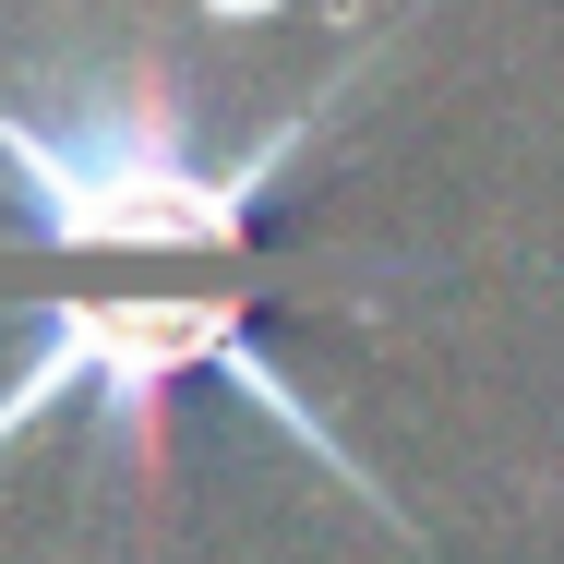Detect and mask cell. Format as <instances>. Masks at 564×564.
I'll return each mask as SVG.
<instances>
[{
	"label": "cell",
	"mask_w": 564,
	"mask_h": 564,
	"mask_svg": "<svg viewBox=\"0 0 564 564\" xmlns=\"http://www.w3.org/2000/svg\"><path fill=\"white\" fill-rule=\"evenodd\" d=\"M360 73L372 61H348L325 97H301L264 144H193V120L156 73H132L109 97H61V109L0 97V181L36 217V240H61V252H228L252 205L325 144V120L348 109Z\"/></svg>",
	"instance_id": "1"
},
{
	"label": "cell",
	"mask_w": 564,
	"mask_h": 564,
	"mask_svg": "<svg viewBox=\"0 0 564 564\" xmlns=\"http://www.w3.org/2000/svg\"><path fill=\"white\" fill-rule=\"evenodd\" d=\"M181 372H217L228 397H252L325 480H348V492L384 517L372 468L301 409V384L252 348V313H240L228 289H181V301H36V313H24V360H12V384H0V468L24 456V433H36L48 409H97L109 456L156 468V421H169V384H181Z\"/></svg>",
	"instance_id": "2"
}]
</instances>
